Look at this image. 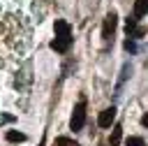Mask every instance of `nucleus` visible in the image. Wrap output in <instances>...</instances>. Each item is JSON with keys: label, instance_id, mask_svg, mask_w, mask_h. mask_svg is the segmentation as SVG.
I'll list each match as a JSON object with an SVG mask.
<instances>
[{"label": "nucleus", "instance_id": "11", "mask_svg": "<svg viewBox=\"0 0 148 146\" xmlns=\"http://www.w3.org/2000/svg\"><path fill=\"white\" fill-rule=\"evenodd\" d=\"M125 146H146L141 137H127L125 139Z\"/></svg>", "mask_w": 148, "mask_h": 146}, {"label": "nucleus", "instance_id": "2", "mask_svg": "<svg viewBox=\"0 0 148 146\" xmlns=\"http://www.w3.org/2000/svg\"><path fill=\"white\" fill-rule=\"evenodd\" d=\"M86 125V102L81 100L76 107H74V111H72V118H69V127L76 132V130H81Z\"/></svg>", "mask_w": 148, "mask_h": 146}, {"label": "nucleus", "instance_id": "10", "mask_svg": "<svg viewBox=\"0 0 148 146\" xmlns=\"http://www.w3.org/2000/svg\"><path fill=\"white\" fill-rule=\"evenodd\" d=\"M146 32H148V28H146V25H136V28H134V32H132V39H141Z\"/></svg>", "mask_w": 148, "mask_h": 146}, {"label": "nucleus", "instance_id": "1", "mask_svg": "<svg viewBox=\"0 0 148 146\" xmlns=\"http://www.w3.org/2000/svg\"><path fill=\"white\" fill-rule=\"evenodd\" d=\"M53 30H56V39L51 42V49L56 53H67V49L72 46V28H69V23L62 21V19H56Z\"/></svg>", "mask_w": 148, "mask_h": 146}, {"label": "nucleus", "instance_id": "14", "mask_svg": "<svg viewBox=\"0 0 148 146\" xmlns=\"http://www.w3.org/2000/svg\"><path fill=\"white\" fill-rule=\"evenodd\" d=\"M141 125H143V127H148V111L141 116Z\"/></svg>", "mask_w": 148, "mask_h": 146}, {"label": "nucleus", "instance_id": "7", "mask_svg": "<svg viewBox=\"0 0 148 146\" xmlns=\"http://www.w3.org/2000/svg\"><path fill=\"white\" fill-rule=\"evenodd\" d=\"M120 139H123V125H113L111 137H109V146H118Z\"/></svg>", "mask_w": 148, "mask_h": 146}, {"label": "nucleus", "instance_id": "6", "mask_svg": "<svg viewBox=\"0 0 148 146\" xmlns=\"http://www.w3.org/2000/svg\"><path fill=\"white\" fill-rule=\"evenodd\" d=\"M130 74H132V65L125 63L123 70H120V81H118V86H116V95H120V88H123V83H125V79H127Z\"/></svg>", "mask_w": 148, "mask_h": 146}, {"label": "nucleus", "instance_id": "9", "mask_svg": "<svg viewBox=\"0 0 148 146\" xmlns=\"http://www.w3.org/2000/svg\"><path fill=\"white\" fill-rule=\"evenodd\" d=\"M53 146H79V144H76L74 139H69V137H56Z\"/></svg>", "mask_w": 148, "mask_h": 146}, {"label": "nucleus", "instance_id": "4", "mask_svg": "<svg viewBox=\"0 0 148 146\" xmlns=\"http://www.w3.org/2000/svg\"><path fill=\"white\" fill-rule=\"evenodd\" d=\"M116 121V107H106L99 116H97V125L99 127H111Z\"/></svg>", "mask_w": 148, "mask_h": 146}, {"label": "nucleus", "instance_id": "12", "mask_svg": "<svg viewBox=\"0 0 148 146\" xmlns=\"http://www.w3.org/2000/svg\"><path fill=\"white\" fill-rule=\"evenodd\" d=\"M125 49H127L130 53H134V51H136V42H134L132 37H130V39H125Z\"/></svg>", "mask_w": 148, "mask_h": 146}, {"label": "nucleus", "instance_id": "3", "mask_svg": "<svg viewBox=\"0 0 148 146\" xmlns=\"http://www.w3.org/2000/svg\"><path fill=\"white\" fill-rule=\"evenodd\" d=\"M116 25H118V14L116 12H109L104 16V23H102V37L104 39H111V35L116 32Z\"/></svg>", "mask_w": 148, "mask_h": 146}, {"label": "nucleus", "instance_id": "5", "mask_svg": "<svg viewBox=\"0 0 148 146\" xmlns=\"http://www.w3.org/2000/svg\"><path fill=\"white\" fill-rule=\"evenodd\" d=\"M148 14V0H134V9H132V16L134 19H141Z\"/></svg>", "mask_w": 148, "mask_h": 146}, {"label": "nucleus", "instance_id": "8", "mask_svg": "<svg viewBox=\"0 0 148 146\" xmlns=\"http://www.w3.org/2000/svg\"><path fill=\"white\" fill-rule=\"evenodd\" d=\"M5 137H7V141H12V144H21V141H25V134L18 132V130H9Z\"/></svg>", "mask_w": 148, "mask_h": 146}, {"label": "nucleus", "instance_id": "13", "mask_svg": "<svg viewBox=\"0 0 148 146\" xmlns=\"http://www.w3.org/2000/svg\"><path fill=\"white\" fill-rule=\"evenodd\" d=\"M12 121H14L12 114H0V123H12Z\"/></svg>", "mask_w": 148, "mask_h": 146}]
</instances>
